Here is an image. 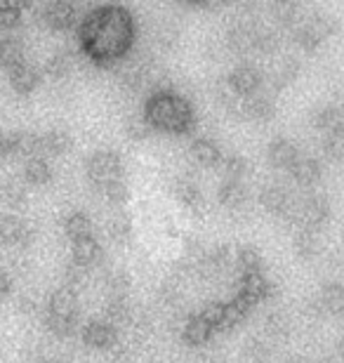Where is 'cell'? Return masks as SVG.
I'll use <instances>...</instances> for the list:
<instances>
[{
  "mask_svg": "<svg viewBox=\"0 0 344 363\" xmlns=\"http://www.w3.org/2000/svg\"><path fill=\"white\" fill-rule=\"evenodd\" d=\"M260 206L269 215H285L290 210V196L281 184H267L260 191Z\"/></svg>",
  "mask_w": 344,
  "mask_h": 363,
  "instance_id": "cell-21",
  "label": "cell"
},
{
  "mask_svg": "<svg viewBox=\"0 0 344 363\" xmlns=\"http://www.w3.org/2000/svg\"><path fill=\"white\" fill-rule=\"evenodd\" d=\"M109 229V236H111V241L116 243H130L133 241V220H130V215L126 213H116L111 220L106 224Z\"/></svg>",
  "mask_w": 344,
  "mask_h": 363,
  "instance_id": "cell-36",
  "label": "cell"
},
{
  "mask_svg": "<svg viewBox=\"0 0 344 363\" xmlns=\"http://www.w3.org/2000/svg\"><path fill=\"white\" fill-rule=\"evenodd\" d=\"M43 21L52 31L64 33L78 24V7L67 3V0H55V3H48L43 7Z\"/></svg>",
  "mask_w": 344,
  "mask_h": 363,
  "instance_id": "cell-9",
  "label": "cell"
},
{
  "mask_svg": "<svg viewBox=\"0 0 344 363\" xmlns=\"http://www.w3.org/2000/svg\"><path fill=\"white\" fill-rule=\"evenodd\" d=\"M48 330L55 337H71L78 330V295L69 288H57L48 300Z\"/></svg>",
  "mask_w": 344,
  "mask_h": 363,
  "instance_id": "cell-3",
  "label": "cell"
},
{
  "mask_svg": "<svg viewBox=\"0 0 344 363\" xmlns=\"http://www.w3.org/2000/svg\"><path fill=\"white\" fill-rule=\"evenodd\" d=\"M7 81H10V88L17 94H31L33 90H38L43 76L38 69L24 62L19 67H14L12 71H7Z\"/></svg>",
  "mask_w": 344,
  "mask_h": 363,
  "instance_id": "cell-14",
  "label": "cell"
},
{
  "mask_svg": "<svg viewBox=\"0 0 344 363\" xmlns=\"http://www.w3.org/2000/svg\"><path fill=\"white\" fill-rule=\"evenodd\" d=\"M130 290H133V279H130L128 272H113L109 274L106 279V293H109V300H128Z\"/></svg>",
  "mask_w": 344,
  "mask_h": 363,
  "instance_id": "cell-37",
  "label": "cell"
},
{
  "mask_svg": "<svg viewBox=\"0 0 344 363\" xmlns=\"http://www.w3.org/2000/svg\"><path fill=\"white\" fill-rule=\"evenodd\" d=\"M323 175L321 163L311 156H297V161L290 165V177L297 182L299 186H314Z\"/></svg>",
  "mask_w": 344,
  "mask_h": 363,
  "instance_id": "cell-22",
  "label": "cell"
},
{
  "mask_svg": "<svg viewBox=\"0 0 344 363\" xmlns=\"http://www.w3.org/2000/svg\"><path fill=\"white\" fill-rule=\"evenodd\" d=\"M10 156L17 158H40L43 156V137L31 130H14L10 133Z\"/></svg>",
  "mask_w": 344,
  "mask_h": 363,
  "instance_id": "cell-11",
  "label": "cell"
},
{
  "mask_svg": "<svg viewBox=\"0 0 344 363\" xmlns=\"http://www.w3.org/2000/svg\"><path fill=\"white\" fill-rule=\"evenodd\" d=\"M255 31L257 26L248 24V21H238L233 24L229 31H226V45H229L231 52L236 55H248L255 50Z\"/></svg>",
  "mask_w": 344,
  "mask_h": 363,
  "instance_id": "cell-17",
  "label": "cell"
},
{
  "mask_svg": "<svg viewBox=\"0 0 344 363\" xmlns=\"http://www.w3.org/2000/svg\"><path fill=\"white\" fill-rule=\"evenodd\" d=\"M217 199H219V203H222L224 208H231V210L240 208L248 201V189H245L243 182L224 179L222 186H219V191H217Z\"/></svg>",
  "mask_w": 344,
  "mask_h": 363,
  "instance_id": "cell-33",
  "label": "cell"
},
{
  "mask_svg": "<svg viewBox=\"0 0 344 363\" xmlns=\"http://www.w3.org/2000/svg\"><path fill=\"white\" fill-rule=\"evenodd\" d=\"M314 125H316L323 135L342 133V111L338 104H323L314 113Z\"/></svg>",
  "mask_w": 344,
  "mask_h": 363,
  "instance_id": "cell-27",
  "label": "cell"
},
{
  "mask_svg": "<svg viewBox=\"0 0 344 363\" xmlns=\"http://www.w3.org/2000/svg\"><path fill=\"white\" fill-rule=\"evenodd\" d=\"M71 57L67 52H55L48 57L45 62V76L52 78V81H64L71 74Z\"/></svg>",
  "mask_w": 344,
  "mask_h": 363,
  "instance_id": "cell-40",
  "label": "cell"
},
{
  "mask_svg": "<svg viewBox=\"0 0 344 363\" xmlns=\"http://www.w3.org/2000/svg\"><path fill=\"white\" fill-rule=\"evenodd\" d=\"M142 118L151 128V133L160 135H187L196 125L192 101L184 94L174 92L172 88L151 92L144 104Z\"/></svg>",
  "mask_w": 344,
  "mask_h": 363,
  "instance_id": "cell-2",
  "label": "cell"
},
{
  "mask_svg": "<svg viewBox=\"0 0 344 363\" xmlns=\"http://www.w3.org/2000/svg\"><path fill=\"white\" fill-rule=\"evenodd\" d=\"M80 340H83V345L90 347V350L109 352L118 345V330L109 321H104V318H92V321H87L83 325V330H80Z\"/></svg>",
  "mask_w": 344,
  "mask_h": 363,
  "instance_id": "cell-6",
  "label": "cell"
},
{
  "mask_svg": "<svg viewBox=\"0 0 344 363\" xmlns=\"http://www.w3.org/2000/svg\"><path fill=\"white\" fill-rule=\"evenodd\" d=\"M240 354H243L245 363H272V347H269L267 340L262 337H250L248 342L243 345V350H240Z\"/></svg>",
  "mask_w": 344,
  "mask_h": 363,
  "instance_id": "cell-35",
  "label": "cell"
},
{
  "mask_svg": "<svg viewBox=\"0 0 344 363\" xmlns=\"http://www.w3.org/2000/svg\"><path fill=\"white\" fill-rule=\"evenodd\" d=\"M99 257H101V248L92 236L71 243V264H78V267H83V269H87V267H92Z\"/></svg>",
  "mask_w": 344,
  "mask_h": 363,
  "instance_id": "cell-24",
  "label": "cell"
},
{
  "mask_svg": "<svg viewBox=\"0 0 344 363\" xmlns=\"http://www.w3.org/2000/svg\"><path fill=\"white\" fill-rule=\"evenodd\" d=\"M233 264L238 267L240 276L245 274H260L262 267H265V259H262V252L255 248V245H240L233 255Z\"/></svg>",
  "mask_w": 344,
  "mask_h": 363,
  "instance_id": "cell-30",
  "label": "cell"
},
{
  "mask_svg": "<svg viewBox=\"0 0 344 363\" xmlns=\"http://www.w3.org/2000/svg\"><path fill=\"white\" fill-rule=\"evenodd\" d=\"M321 149L328 158L333 161H340L344 156V137L342 133H335V135H323V142H321Z\"/></svg>",
  "mask_w": 344,
  "mask_h": 363,
  "instance_id": "cell-50",
  "label": "cell"
},
{
  "mask_svg": "<svg viewBox=\"0 0 344 363\" xmlns=\"http://www.w3.org/2000/svg\"><path fill=\"white\" fill-rule=\"evenodd\" d=\"M248 170H250V165L243 156L238 154H231L224 158V179L229 182H243V177L248 175Z\"/></svg>",
  "mask_w": 344,
  "mask_h": 363,
  "instance_id": "cell-46",
  "label": "cell"
},
{
  "mask_svg": "<svg viewBox=\"0 0 344 363\" xmlns=\"http://www.w3.org/2000/svg\"><path fill=\"white\" fill-rule=\"evenodd\" d=\"M212 335H215V330L201 314H192L184 321V328H182V340H184L187 347H194V350L206 347Z\"/></svg>",
  "mask_w": 344,
  "mask_h": 363,
  "instance_id": "cell-13",
  "label": "cell"
},
{
  "mask_svg": "<svg viewBox=\"0 0 344 363\" xmlns=\"http://www.w3.org/2000/svg\"><path fill=\"white\" fill-rule=\"evenodd\" d=\"M101 196L104 201H109L111 206H123L128 199H130V186L126 179H116V182H109V184L99 186Z\"/></svg>",
  "mask_w": 344,
  "mask_h": 363,
  "instance_id": "cell-45",
  "label": "cell"
},
{
  "mask_svg": "<svg viewBox=\"0 0 344 363\" xmlns=\"http://www.w3.org/2000/svg\"><path fill=\"white\" fill-rule=\"evenodd\" d=\"M85 279H87V272L83 269V267L67 264V269H64V283H67V286H64V288H69V290L76 293V288L83 286Z\"/></svg>",
  "mask_w": 344,
  "mask_h": 363,
  "instance_id": "cell-52",
  "label": "cell"
},
{
  "mask_svg": "<svg viewBox=\"0 0 344 363\" xmlns=\"http://www.w3.org/2000/svg\"><path fill=\"white\" fill-rule=\"evenodd\" d=\"M201 316L212 325V330H226V318H224V302H208L203 307Z\"/></svg>",
  "mask_w": 344,
  "mask_h": 363,
  "instance_id": "cell-47",
  "label": "cell"
},
{
  "mask_svg": "<svg viewBox=\"0 0 344 363\" xmlns=\"http://www.w3.org/2000/svg\"><path fill=\"white\" fill-rule=\"evenodd\" d=\"M126 135H128V140H133V142H146L153 133H151V128L146 125V121L142 116H133V118H128L126 123Z\"/></svg>",
  "mask_w": 344,
  "mask_h": 363,
  "instance_id": "cell-49",
  "label": "cell"
},
{
  "mask_svg": "<svg viewBox=\"0 0 344 363\" xmlns=\"http://www.w3.org/2000/svg\"><path fill=\"white\" fill-rule=\"evenodd\" d=\"M299 74H302V64H299V60H295V57H285V60H281L274 67L269 81H272L276 90H285L288 85L297 81Z\"/></svg>",
  "mask_w": 344,
  "mask_h": 363,
  "instance_id": "cell-23",
  "label": "cell"
},
{
  "mask_svg": "<svg viewBox=\"0 0 344 363\" xmlns=\"http://www.w3.org/2000/svg\"><path fill=\"white\" fill-rule=\"evenodd\" d=\"M137 24L128 7L99 5L80 19L78 45L94 67L109 69L121 62L135 45Z\"/></svg>",
  "mask_w": 344,
  "mask_h": 363,
  "instance_id": "cell-1",
  "label": "cell"
},
{
  "mask_svg": "<svg viewBox=\"0 0 344 363\" xmlns=\"http://www.w3.org/2000/svg\"><path fill=\"white\" fill-rule=\"evenodd\" d=\"M26 199H28V194H26L24 182H19V179L0 182V206L17 210L24 206Z\"/></svg>",
  "mask_w": 344,
  "mask_h": 363,
  "instance_id": "cell-32",
  "label": "cell"
},
{
  "mask_svg": "<svg viewBox=\"0 0 344 363\" xmlns=\"http://www.w3.org/2000/svg\"><path fill=\"white\" fill-rule=\"evenodd\" d=\"M153 78L151 69L146 67V64H133L130 69L123 71V85L130 90V92H137L142 90L146 83H149Z\"/></svg>",
  "mask_w": 344,
  "mask_h": 363,
  "instance_id": "cell-39",
  "label": "cell"
},
{
  "mask_svg": "<svg viewBox=\"0 0 344 363\" xmlns=\"http://www.w3.org/2000/svg\"><path fill=\"white\" fill-rule=\"evenodd\" d=\"M33 241H35V227L33 224H28L26 222V227H24V234H21V238H19V248H31L33 245Z\"/></svg>",
  "mask_w": 344,
  "mask_h": 363,
  "instance_id": "cell-54",
  "label": "cell"
},
{
  "mask_svg": "<svg viewBox=\"0 0 344 363\" xmlns=\"http://www.w3.org/2000/svg\"><path fill=\"white\" fill-rule=\"evenodd\" d=\"M240 113H243L248 121L269 123V121H274V116H276V101L272 97H267V94H253V97L243 99Z\"/></svg>",
  "mask_w": 344,
  "mask_h": 363,
  "instance_id": "cell-15",
  "label": "cell"
},
{
  "mask_svg": "<svg viewBox=\"0 0 344 363\" xmlns=\"http://www.w3.org/2000/svg\"><path fill=\"white\" fill-rule=\"evenodd\" d=\"M153 40L158 43V48H163V50H172L174 45H177V40H179V28L170 24V21H165V24H160L156 28V33H153Z\"/></svg>",
  "mask_w": 344,
  "mask_h": 363,
  "instance_id": "cell-48",
  "label": "cell"
},
{
  "mask_svg": "<svg viewBox=\"0 0 344 363\" xmlns=\"http://www.w3.org/2000/svg\"><path fill=\"white\" fill-rule=\"evenodd\" d=\"M265 330L272 340H285L290 335V318L283 311H272V314H267Z\"/></svg>",
  "mask_w": 344,
  "mask_h": 363,
  "instance_id": "cell-43",
  "label": "cell"
},
{
  "mask_svg": "<svg viewBox=\"0 0 344 363\" xmlns=\"http://www.w3.org/2000/svg\"><path fill=\"white\" fill-rule=\"evenodd\" d=\"M238 300H243L248 307H255V304L265 302L267 297H272V283L265 274H245L240 276L238 281Z\"/></svg>",
  "mask_w": 344,
  "mask_h": 363,
  "instance_id": "cell-10",
  "label": "cell"
},
{
  "mask_svg": "<svg viewBox=\"0 0 344 363\" xmlns=\"http://www.w3.org/2000/svg\"><path fill=\"white\" fill-rule=\"evenodd\" d=\"M64 234L73 243V241H80V238H90L92 236V220L90 215L83 213V210H73L67 217H64Z\"/></svg>",
  "mask_w": 344,
  "mask_h": 363,
  "instance_id": "cell-25",
  "label": "cell"
},
{
  "mask_svg": "<svg viewBox=\"0 0 344 363\" xmlns=\"http://www.w3.org/2000/svg\"><path fill=\"white\" fill-rule=\"evenodd\" d=\"M10 290H12V279H10V274L3 269V264H0V297H7Z\"/></svg>",
  "mask_w": 344,
  "mask_h": 363,
  "instance_id": "cell-55",
  "label": "cell"
},
{
  "mask_svg": "<svg viewBox=\"0 0 344 363\" xmlns=\"http://www.w3.org/2000/svg\"><path fill=\"white\" fill-rule=\"evenodd\" d=\"M40 363H60V361H52V359H48V361H40Z\"/></svg>",
  "mask_w": 344,
  "mask_h": 363,
  "instance_id": "cell-58",
  "label": "cell"
},
{
  "mask_svg": "<svg viewBox=\"0 0 344 363\" xmlns=\"http://www.w3.org/2000/svg\"><path fill=\"white\" fill-rule=\"evenodd\" d=\"M278 48H281V35L274 28L257 26V31H255V50L265 55H274L278 52Z\"/></svg>",
  "mask_w": 344,
  "mask_h": 363,
  "instance_id": "cell-42",
  "label": "cell"
},
{
  "mask_svg": "<svg viewBox=\"0 0 344 363\" xmlns=\"http://www.w3.org/2000/svg\"><path fill=\"white\" fill-rule=\"evenodd\" d=\"M24 14H21V5L19 3H10V0H0V28L3 31H14Z\"/></svg>",
  "mask_w": 344,
  "mask_h": 363,
  "instance_id": "cell-44",
  "label": "cell"
},
{
  "mask_svg": "<svg viewBox=\"0 0 344 363\" xmlns=\"http://www.w3.org/2000/svg\"><path fill=\"white\" fill-rule=\"evenodd\" d=\"M233 255H236V250L231 248L229 243H219L215 245L210 252H206V257H203V262H201V269L206 272L208 276H217V274H222L226 269H231V264H233Z\"/></svg>",
  "mask_w": 344,
  "mask_h": 363,
  "instance_id": "cell-19",
  "label": "cell"
},
{
  "mask_svg": "<svg viewBox=\"0 0 344 363\" xmlns=\"http://www.w3.org/2000/svg\"><path fill=\"white\" fill-rule=\"evenodd\" d=\"M262 81H265V76H262V71L255 67V64H240V67H236L229 74L226 85H229V90L236 94V97L245 99L260 92Z\"/></svg>",
  "mask_w": 344,
  "mask_h": 363,
  "instance_id": "cell-7",
  "label": "cell"
},
{
  "mask_svg": "<svg viewBox=\"0 0 344 363\" xmlns=\"http://www.w3.org/2000/svg\"><path fill=\"white\" fill-rule=\"evenodd\" d=\"M116 328V325H123V323H130L133 321V307H130L128 300H109L106 302V318Z\"/></svg>",
  "mask_w": 344,
  "mask_h": 363,
  "instance_id": "cell-41",
  "label": "cell"
},
{
  "mask_svg": "<svg viewBox=\"0 0 344 363\" xmlns=\"http://www.w3.org/2000/svg\"><path fill=\"white\" fill-rule=\"evenodd\" d=\"M292 248H295V255L302 259V262H311L321 255L323 250V241H321L318 231L314 229H299L295 238H292Z\"/></svg>",
  "mask_w": 344,
  "mask_h": 363,
  "instance_id": "cell-18",
  "label": "cell"
},
{
  "mask_svg": "<svg viewBox=\"0 0 344 363\" xmlns=\"http://www.w3.org/2000/svg\"><path fill=\"white\" fill-rule=\"evenodd\" d=\"M26 222L14 213L0 215V245H17L21 234H24Z\"/></svg>",
  "mask_w": 344,
  "mask_h": 363,
  "instance_id": "cell-31",
  "label": "cell"
},
{
  "mask_svg": "<svg viewBox=\"0 0 344 363\" xmlns=\"http://www.w3.org/2000/svg\"><path fill=\"white\" fill-rule=\"evenodd\" d=\"M24 64V45L14 35H3L0 38V69L12 71L14 67Z\"/></svg>",
  "mask_w": 344,
  "mask_h": 363,
  "instance_id": "cell-28",
  "label": "cell"
},
{
  "mask_svg": "<svg viewBox=\"0 0 344 363\" xmlns=\"http://www.w3.org/2000/svg\"><path fill=\"white\" fill-rule=\"evenodd\" d=\"M40 137H43V151L50 156H64L73 149V137L64 128H52Z\"/></svg>",
  "mask_w": 344,
  "mask_h": 363,
  "instance_id": "cell-26",
  "label": "cell"
},
{
  "mask_svg": "<svg viewBox=\"0 0 344 363\" xmlns=\"http://www.w3.org/2000/svg\"><path fill=\"white\" fill-rule=\"evenodd\" d=\"M123 158L118 151L113 149H97L92 151L90 158L85 163V172H87V179L92 182L94 186H104L109 182H116V179H123Z\"/></svg>",
  "mask_w": 344,
  "mask_h": 363,
  "instance_id": "cell-4",
  "label": "cell"
},
{
  "mask_svg": "<svg viewBox=\"0 0 344 363\" xmlns=\"http://www.w3.org/2000/svg\"><path fill=\"white\" fill-rule=\"evenodd\" d=\"M276 17L283 26H295L299 19V5L297 3H278L276 5Z\"/></svg>",
  "mask_w": 344,
  "mask_h": 363,
  "instance_id": "cell-51",
  "label": "cell"
},
{
  "mask_svg": "<svg viewBox=\"0 0 344 363\" xmlns=\"http://www.w3.org/2000/svg\"><path fill=\"white\" fill-rule=\"evenodd\" d=\"M172 194H174V199H177L182 206L189 208V210H199L201 203H203L201 189L192 179H177V182H174Z\"/></svg>",
  "mask_w": 344,
  "mask_h": 363,
  "instance_id": "cell-34",
  "label": "cell"
},
{
  "mask_svg": "<svg viewBox=\"0 0 344 363\" xmlns=\"http://www.w3.org/2000/svg\"><path fill=\"white\" fill-rule=\"evenodd\" d=\"M189 156H192V161L196 165H201V168H215V165L222 163V149H219V144L215 140H210V137L194 140L192 147H189Z\"/></svg>",
  "mask_w": 344,
  "mask_h": 363,
  "instance_id": "cell-16",
  "label": "cell"
},
{
  "mask_svg": "<svg viewBox=\"0 0 344 363\" xmlns=\"http://www.w3.org/2000/svg\"><path fill=\"white\" fill-rule=\"evenodd\" d=\"M24 182L31 186H45L52 182V165H50L48 158H31V161L24 163Z\"/></svg>",
  "mask_w": 344,
  "mask_h": 363,
  "instance_id": "cell-29",
  "label": "cell"
},
{
  "mask_svg": "<svg viewBox=\"0 0 344 363\" xmlns=\"http://www.w3.org/2000/svg\"><path fill=\"white\" fill-rule=\"evenodd\" d=\"M253 307H248L243 300H238V297H231L229 302H224V318H226V330H233L238 328L240 323L245 321L248 316H250Z\"/></svg>",
  "mask_w": 344,
  "mask_h": 363,
  "instance_id": "cell-38",
  "label": "cell"
},
{
  "mask_svg": "<svg viewBox=\"0 0 344 363\" xmlns=\"http://www.w3.org/2000/svg\"><path fill=\"white\" fill-rule=\"evenodd\" d=\"M121 363H133V361H128V359H126V361H121Z\"/></svg>",
  "mask_w": 344,
  "mask_h": 363,
  "instance_id": "cell-59",
  "label": "cell"
},
{
  "mask_svg": "<svg viewBox=\"0 0 344 363\" xmlns=\"http://www.w3.org/2000/svg\"><path fill=\"white\" fill-rule=\"evenodd\" d=\"M290 363H311L309 359H302V357H297V359H292Z\"/></svg>",
  "mask_w": 344,
  "mask_h": 363,
  "instance_id": "cell-57",
  "label": "cell"
},
{
  "mask_svg": "<svg viewBox=\"0 0 344 363\" xmlns=\"http://www.w3.org/2000/svg\"><path fill=\"white\" fill-rule=\"evenodd\" d=\"M316 304H318L321 314L340 316L344 311V288H342V283H338V281L326 283V286L318 290Z\"/></svg>",
  "mask_w": 344,
  "mask_h": 363,
  "instance_id": "cell-20",
  "label": "cell"
},
{
  "mask_svg": "<svg viewBox=\"0 0 344 363\" xmlns=\"http://www.w3.org/2000/svg\"><path fill=\"white\" fill-rule=\"evenodd\" d=\"M335 33V21L328 14H311L295 31V43L304 52H316L323 43Z\"/></svg>",
  "mask_w": 344,
  "mask_h": 363,
  "instance_id": "cell-5",
  "label": "cell"
},
{
  "mask_svg": "<svg viewBox=\"0 0 344 363\" xmlns=\"http://www.w3.org/2000/svg\"><path fill=\"white\" fill-rule=\"evenodd\" d=\"M10 156V133L0 130V158H7Z\"/></svg>",
  "mask_w": 344,
  "mask_h": 363,
  "instance_id": "cell-56",
  "label": "cell"
},
{
  "mask_svg": "<svg viewBox=\"0 0 344 363\" xmlns=\"http://www.w3.org/2000/svg\"><path fill=\"white\" fill-rule=\"evenodd\" d=\"M331 220V201L321 194H314L309 199H304L297 208V222L302 224V229L316 231L321 224Z\"/></svg>",
  "mask_w": 344,
  "mask_h": 363,
  "instance_id": "cell-8",
  "label": "cell"
},
{
  "mask_svg": "<svg viewBox=\"0 0 344 363\" xmlns=\"http://www.w3.org/2000/svg\"><path fill=\"white\" fill-rule=\"evenodd\" d=\"M17 309H19V314L33 316V314H38L40 302H38V297H35V295H21L19 302H17Z\"/></svg>",
  "mask_w": 344,
  "mask_h": 363,
  "instance_id": "cell-53",
  "label": "cell"
},
{
  "mask_svg": "<svg viewBox=\"0 0 344 363\" xmlns=\"http://www.w3.org/2000/svg\"><path fill=\"white\" fill-rule=\"evenodd\" d=\"M297 156L299 151L295 147V142L288 140V137H276L267 147V161L276 170H290V165L297 161Z\"/></svg>",
  "mask_w": 344,
  "mask_h": 363,
  "instance_id": "cell-12",
  "label": "cell"
}]
</instances>
